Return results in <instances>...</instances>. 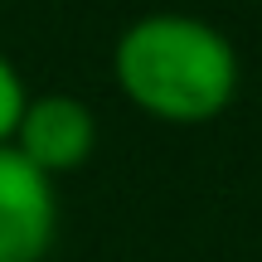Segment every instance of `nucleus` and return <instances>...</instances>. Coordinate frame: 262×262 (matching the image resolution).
Instances as JSON below:
<instances>
[{"instance_id": "obj_1", "label": "nucleus", "mask_w": 262, "mask_h": 262, "mask_svg": "<svg viewBox=\"0 0 262 262\" xmlns=\"http://www.w3.org/2000/svg\"><path fill=\"white\" fill-rule=\"evenodd\" d=\"M112 78L136 112L170 126H199L233 107L243 63L233 39L214 19L150 10L117 34Z\"/></svg>"}, {"instance_id": "obj_2", "label": "nucleus", "mask_w": 262, "mask_h": 262, "mask_svg": "<svg viewBox=\"0 0 262 262\" xmlns=\"http://www.w3.org/2000/svg\"><path fill=\"white\" fill-rule=\"evenodd\" d=\"M58 238V185L0 146V262H44Z\"/></svg>"}, {"instance_id": "obj_3", "label": "nucleus", "mask_w": 262, "mask_h": 262, "mask_svg": "<svg viewBox=\"0 0 262 262\" xmlns=\"http://www.w3.org/2000/svg\"><path fill=\"white\" fill-rule=\"evenodd\" d=\"M10 146L49 180L88 165L97 150V112L73 93H34Z\"/></svg>"}, {"instance_id": "obj_4", "label": "nucleus", "mask_w": 262, "mask_h": 262, "mask_svg": "<svg viewBox=\"0 0 262 262\" xmlns=\"http://www.w3.org/2000/svg\"><path fill=\"white\" fill-rule=\"evenodd\" d=\"M29 97H34V93L25 88L19 63L0 49V146H10V141H15V126H19V117H25Z\"/></svg>"}]
</instances>
